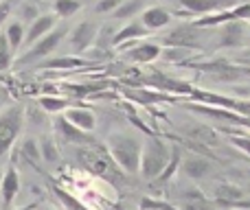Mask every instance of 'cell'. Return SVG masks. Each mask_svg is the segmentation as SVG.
Instances as JSON below:
<instances>
[{
  "label": "cell",
  "mask_w": 250,
  "mask_h": 210,
  "mask_svg": "<svg viewBox=\"0 0 250 210\" xmlns=\"http://www.w3.org/2000/svg\"><path fill=\"white\" fill-rule=\"evenodd\" d=\"M55 20L57 18L53 16V13H40V16L29 24V29H26V35H24L26 46H31V44H35L40 38L51 33V31L55 29Z\"/></svg>",
  "instance_id": "10"
},
{
  "label": "cell",
  "mask_w": 250,
  "mask_h": 210,
  "mask_svg": "<svg viewBox=\"0 0 250 210\" xmlns=\"http://www.w3.org/2000/svg\"><path fill=\"white\" fill-rule=\"evenodd\" d=\"M68 105V101L60 99V96H42L40 99V110H44L46 114H64Z\"/></svg>",
  "instance_id": "21"
},
{
  "label": "cell",
  "mask_w": 250,
  "mask_h": 210,
  "mask_svg": "<svg viewBox=\"0 0 250 210\" xmlns=\"http://www.w3.org/2000/svg\"><path fill=\"white\" fill-rule=\"evenodd\" d=\"M248 191H250V189H248Z\"/></svg>",
  "instance_id": "37"
},
{
  "label": "cell",
  "mask_w": 250,
  "mask_h": 210,
  "mask_svg": "<svg viewBox=\"0 0 250 210\" xmlns=\"http://www.w3.org/2000/svg\"><path fill=\"white\" fill-rule=\"evenodd\" d=\"M55 132H57V136H60L64 142L88 145V142L92 140V134L82 132L79 127H75L73 123H68V120L64 118V114H57V118H55Z\"/></svg>",
  "instance_id": "8"
},
{
  "label": "cell",
  "mask_w": 250,
  "mask_h": 210,
  "mask_svg": "<svg viewBox=\"0 0 250 210\" xmlns=\"http://www.w3.org/2000/svg\"><path fill=\"white\" fill-rule=\"evenodd\" d=\"M180 171L189 180H204V177H208L213 173V164H211V160L193 153V155H187L180 162Z\"/></svg>",
  "instance_id": "7"
},
{
  "label": "cell",
  "mask_w": 250,
  "mask_h": 210,
  "mask_svg": "<svg viewBox=\"0 0 250 210\" xmlns=\"http://www.w3.org/2000/svg\"><path fill=\"white\" fill-rule=\"evenodd\" d=\"M24 107L20 103H13L0 112V158H4L9 153V149L16 145L18 136L22 134V127H24Z\"/></svg>",
  "instance_id": "3"
},
{
  "label": "cell",
  "mask_w": 250,
  "mask_h": 210,
  "mask_svg": "<svg viewBox=\"0 0 250 210\" xmlns=\"http://www.w3.org/2000/svg\"><path fill=\"white\" fill-rule=\"evenodd\" d=\"M182 7L189 9L191 13H208V11H220L224 9L230 0H180Z\"/></svg>",
  "instance_id": "16"
},
{
  "label": "cell",
  "mask_w": 250,
  "mask_h": 210,
  "mask_svg": "<svg viewBox=\"0 0 250 210\" xmlns=\"http://www.w3.org/2000/svg\"><path fill=\"white\" fill-rule=\"evenodd\" d=\"M20 173H18V169L9 167L7 171H4L2 175V184H0V197H2V206L4 208H11V204L16 202V197L20 195Z\"/></svg>",
  "instance_id": "9"
},
{
  "label": "cell",
  "mask_w": 250,
  "mask_h": 210,
  "mask_svg": "<svg viewBox=\"0 0 250 210\" xmlns=\"http://www.w3.org/2000/svg\"><path fill=\"white\" fill-rule=\"evenodd\" d=\"M97 31H99L97 22H90V20L79 22V24L75 26L70 38H68L70 48H73L75 55H79V53H83L86 48L92 46V42H95V38H97Z\"/></svg>",
  "instance_id": "6"
},
{
  "label": "cell",
  "mask_w": 250,
  "mask_h": 210,
  "mask_svg": "<svg viewBox=\"0 0 250 210\" xmlns=\"http://www.w3.org/2000/svg\"><path fill=\"white\" fill-rule=\"evenodd\" d=\"M230 140H233L235 147H239V149L246 151V153L250 155V138H239V136H235V138H230Z\"/></svg>",
  "instance_id": "31"
},
{
  "label": "cell",
  "mask_w": 250,
  "mask_h": 210,
  "mask_svg": "<svg viewBox=\"0 0 250 210\" xmlns=\"http://www.w3.org/2000/svg\"><path fill=\"white\" fill-rule=\"evenodd\" d=\"M105 147L108 153L119 169L125 171L127 175H138L141 171V153H143V140L134 134L127 132H112L105 138Z\"/></svg>",
  "instance_id": "1"
},
{
  "label": "cell",
  "mask_w": 250,
  "mask_h": 210,
  "mask_svg": "<svg viewBox=\"0 0 250 210\" xmlns=\"http://www.w3.org/2000/svg\"><path fill=\"white\" fill-rule=\"evenodd\" d=\"M53 9H55V16L70 18L73 13H77L79 9H82V2H79V0H55Z\"/></svg>",
  "instance_id": "23"
},
{
  "label": "cell",
  "mask_w": 250,
  "mask_h": 210,
  "mask_svg": "<svg viewBox=\"0 0 250 210\" xmlns=\"http://www.w3.org/2000/svg\"><path fill=\"white\" fill-rule=\"evenodd\" d=\"M121 2L123 0H99V2L95 4V11L97 13H114Z\"/></svg>",
  "instance_id": "28"
},
{
  "label": "cell",
  "mask_w": 250,
  "mask_h": 210,
  "mask_svg": "<svg viewBox=\"0 0 250 210\" xmlns=\"http://www.w3.org/2000/svg\"><path fill=\"white\" fill-rule=\"evenodd\" d=\"M149 33V31L143 26V22H129L127 26H123L121 31H119L117 35H114L112 42L117 44H123V42H129V39H138V38H145V35Z\"/></svg>",
  "instance_id": "17"
},
{
  "label": "cell",
  "mask_w": 250,
  "mask_h": 210,
  "mask_svg": "<svg viewBox=\"0 0 250 210\" xmlns=\"http://www.w3.org/2000/svg\"><path fill=\"white\" fill-rule=\"evenodd\" d=\"M191 136L198 138V140H202V142H215V134L208 132V129H204V127L193 129V132H191Z\"/></svg>",
  "instance_id": "29"
},
{
  "label": "cell",
  "mask_w": 250,
  "mask_h": 210,
  "mask_svg": "<svg viewBox=\"0 0 250 210\" xmlns=\"http://www.w3.org/2000/svg\"><path fill=\"white\" fill-rule=\"evenodd\" d=\"M160 53H163V48H160L158 44L143 42V44H138V46H134L132 51H129V57H132L134 61H138V64H149V61L158 59Z\"/></svg>",
  "instance_id": "14"
},
{
  "label": "cell",
  "mask_w": 250,
  "mask_h": 210,
  "mask_svg": "<svg viewBox=\"0 0 250 210\" xmlns=\"http://www.w3.org/2000/svg\"><path fill=\"white\" fill-rule=\"evenodd\" d=\"M11 61H13V51L7 42V35L0 33V73H2V70H9Z\"/></svg>",
  "instance_id": "24"
},
{
  "label": "cell",
  "mask_w": 250,
  "mask_h": 210,
  "mask_svg": "<svg viewBox=\"0 0 250 210\" xmlns=\"http://www.w3.org/2000/svg\"><path fill=\"white\" fill-rule=\"evenodd\" d=\"M4 35H7V42H9V46H11V51L16 53L18 48L24 44L26 31H24V26H22L20 22H9V24H7V31H4Z\"/></svg>",
  "instance_id": "19"
},
{
  "label": "cell",
  "mask_w": 250,
  "mask_h": 210,
  "mask_svg": "<svg viewBox=\"0 0 250 210\" xmlns=\"http://www.w3.org/2000/svg\"><path fill=\"white\" fill-rule=\"evenodd\" d=\"M9 13H11V2H9V0H4V2H0V26L7 22Z\"/></svg>",
  "instance_id": "32"
},
{
  "label": "cell",
  "mask_w": 250,
  "mask_h": 210,
  "mask_svg": "<svg viewBox=\"0 0 250 210\" xmlns=\"http://www.w3.org/2000/svg\"><path fill=\"white\" fill-rule=\"evenodd\" d=\"M64 118L68 120V123H73L75 127H79L82 132H88V134H92L97 127L95 112L86 110V107H68V110L64 112Z\"/></svg>",
  "instance_id": "11"
},
{
  "label": "cell",
  "mask_w": 250,
  "mask_h": 210,
  "mask_svg": "<svg viewBox=\"0 0 250 210\" xmlns=\"http://www.w3.org/2000/svg\"><path fill=\"white\" fill-rule=\"evenodd\" d=\"M169 160H171V149L167 142L160 138H147L143 140V153H141V171L138 175L147 182H154L163 175L167 169Z\"/></svg>",
  "instance_id": "2"
},
{
  "label": "cell",
  "mask_w": 250,
  "mask_h": 210,
  "mask_svg": "<svg viewBox=\"0 0 250 210\" xmlns=\"http://www.w3.org/2000/svg\"><path fill=\"white\" fill-rule=\"evenodd\" d=\"M141 9H143V0H123L117 7V11L112 13V18L114 20H125V18L136 16Z\"/></svg>",
  "instance_id": "22"
},
{
  "label": "cell",
  "mask_w": 250,
  "mask_h": 210,
  "mask_svg": "<svg viewBox=\"0 0 250 210\" xmlns=\"http://www.w3.org/2000/svg\"><path fill=\"white\" fill-rule=\"evenodd\" d=\"M248 39V20H229L220 31V44L224 48H239Z\"/></svg>",
  "instance_id": "5"
},
{
  "label": "cell",
  "mask_w": 250,
  "mask_h": 210,
  "mask_svg": "<svg viewBox=\"0 0 250 210\" xmlns=\"http://www.w3.org/2000/svg\"><path fill=\"white\" fill-rule=\"evenodd\" d=\"M7 103V92L4 90H0V112H2V105Z\"/></svg>",
  "instance_id": "34"
},
{
  "label": "cell",
  "mask_w": 250,
  "mask_h": 210,
  "mask_svg": "<svg viewBox=\"0 0 250 210\" xmlns=\"http://www.w3.org/2000/svg\"><path fill=\"white\" fill-rule=\"evenodd\" d=\"M22 153H24L29 160H33V162L42 160V153H40V145H38V140H33V138H26V140L22 142Z\"/></svg>",
  "instance_id": "25"
},
{
  "label": "cell",
  "mask_w": 250,
  "mask_h": 210,
  "mask_svg": "<svg viewBox=\"0 0 250 210\" xmlns=\"http://www.w3.org/2000/svg\"><path fill=\"white\" fill-rule=\"evenodd\" d=\"M229 107H235L239 114H248V118H250V103H230Z\"/></svg>",
  "instance_id": "33"
},
{
  "label": "cell",
  "mask_w": 250,
  "mask_h": 210,
  "mask_svg": "<svg viewBox=\"0 0 250 210\" xmlns=\"http://www.w3.org/2000/svg\"><path fill=\"white\" fill-rule=\"evenodd\" d=\"M248 38H250V22H248Z\"/></svg>",
  "instance_id": "36"
},
{
  "label": "cell",
  "mask_w": 250,
  "mask_h": 210,
  "mask_svg": "<svg viewBox=\"0 0 250 210\" xmlns=\"http://www.w3.org/2000/svg\"><path fill=\"white\" fill-rule=\"evenodd\" d=\"M141 22L147 31H156V29H163L171 22V13L167 11L165 7H147L141 16Z\"/></svg>",
  "instance_id": "12"
},
{
  "label": "cell",
  "mask_w": 250,
  "mask_h": 210,
  "mask_svg": "<svg viewBox=\"0 0 250 210\" xmlns=\"http://www.w3.org/2000/svg\"><path fill=\"white\" fill-rule=\"evenodd\" d=\"M2 175H4V173H2V171H0V184H2Z\"/></svg>",
  "instance_id": "35"
},
{
  "label": "cell",
  "mask_w": 250,
  "mask_h": 210,
  "mask_svg": "<svg viewBox=\"0 0 250 210\" xmlns=\"http://www.w3.org/2000/svg\"><path fill=\"white\" fill-rule=\"evenodd\" d=\"M40 153H42V160L48 164H55L60 160V149L55 145V138L53 136H42L40 138Z\"/></svg>",
  "instance_id": "20"
},
{
  "label": "cell",
  "mask_w": 250,
  "mask_h": 210,
  "mask_svg": "<svg viewBox=\"0 0 250 210\" xmlns=\"http://www.w3.org/2000/svg\"><path fill=\"white\" fill-rule=\"evenodd\" d=\"M77 158H79V162L83 164V169L90 171V175H104V173L108 171V160L101 158V155L92 149H79Z\"/></svg>",
  "instance_id": "13"
},
{
  "label": "cell",
  "mask_w": 250,
  "mask_h": 210,
  "mask_svg": "<svg viewBox=\"0 0 250 210\" xmlns=\"http://www.w3.org/2000/svg\"><path fill=\"white\" fill-rule=\"evenodd\" d=\"M44 68H55V70H62V68H82V66H86V59H82V57L77 55H70V57H55V59H46L42 61Z\"/></svg>",
  "instance_id": "18"
},
{
  "label": "cell",
  "mask_w": 250,
  "mask_h": 210,
  "mask_svg": "<svg viewBox=\"0 0 250 210\" xmlns=\"http://www.w3.org/2000/svg\"><path fill=\"white\" fill-rule=\"evenodd\" d=\"M68 33L66 26H60V29H53L51 33H46L44 38H40L35 44H31V48L20 57V64H35V61L46 59L48 55L55 53V48L62 44L64 35Z\"/></svg>",
  "instance_id": "4"
},
{
  "label": "cell",
  "mask_w": 250,
  "mask_h": 210,
  "mask_svg": "<svg viewBox=\"0 0 250 210\" xmlns=\"http://www.w3.org/2000/svg\"><path fill=\"white\" fill-rule=\"evenodd\" d=\"M180 197V202H182V206H187V204H193V202H202V199H207L204 197V193L200 189H182V193L178 195Z\"/></svg>",
  "instance_id": "26"
},
{
  "label": "cell",
  "mask_w": 250,
  "mask_h": 210,
  "mask_svg": "<svg viewBox=\"0 0 250 210\" xmlns=\"http://www.w3.org/2000/svg\"><path fill=\"white\" fill-rule=\"evenodd\" d=\"M38 16H40V13H38V9H35V7H31V4L22 7V16H20V18H22L24 22H29V24H31V22H33Z\"/></svg>",
  "instance_id": "30"
},
{
  "label": "cell",
  "mask_w": 250,
  "mask_h": 210,
  "mask_svg": "<svg viewBox=\"0 0 250 210\" xmlns=\"http://www.w3.org/2000/svg\"><path fill=\"white\" fill-rule=\"evenodd\" d=\"M55 195H57V197H60V202L64 204V206L68 208V210H86V206H83V204H79L75 197H70V195L66 193V191L55 189Z\"/></svg>",
  "instance_id": "27"
},
{
  "label": "cell",
  "mask_w": 250,
  "mask_h": 210,
  "mask_svg": "<svg viewBox=\"0 0 250 210\" xmlns=\"http://www.w3.org/2000/svg\"><path fill=\"white\" fill-rule=\"evenodd\" d=\"M213 195H215L217 202L226 204V206H237V204L244 202V197H246V193L233 184H217Z\"/></svg>",
  "instance_id": "15"
}]
</instances>
